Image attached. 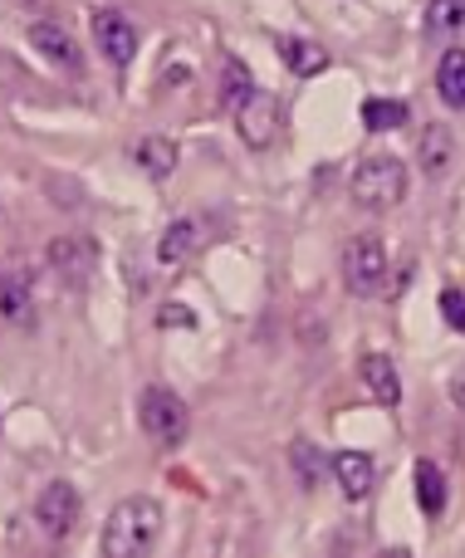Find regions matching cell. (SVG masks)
Here are the masks:
<instances>
[{
  "label": "cell",
  "instance_id": "1",
  "mask_svg": "<svg viewBox=\"0 0 465 558\" xmlns=\"http://www.w3.org/2000/svg\"><path fill=\"white\" fill-rule=\"evenodd\" d=\"M162 539V505L152 495H127L108 510L103 520V539L98 554L103 558H147Z\"/></svg>",
  "mask_w": 465,
  "mask_h": 558
},
{
  "label": "cell",
  "instance_id": "2",
  "mask_svg": "<svg viewBox=\"0 0 465 558\" xmlns=\"http://www.w3.org/2000/svg\"><path fill=\"white\" fill-rule=\"evenodd\" d=\"M407 162L402 157H368L358 162V172L348 177V192L358 206L368 211H388V206H402L407 202Z\"/></svg>",
  "mask_w": 465,
  "mask_h": 558
},
{
  "label": "cell",
  "instance_id": "3",
  "mask_svg": "<svg viewBox=\"0 0 465 558\" xmlns=\"http://www.w3.org/2000/svg\"><path fill=\"white\" fill-rule=\"evenodd\" d=\"M343 289L353 299H378L388 289V245L378 241L372 231L353 235L343 245Z\"/></svg>",
  "mask_w": 465,
  "mask_h": 558
},
{
  "label": "cell",
  "instance_id": "4",
  "mask_svg": "<svg viewBox=\"0 0 465 558\" xmlns=\"http://www.w3.org/2000/svg\"><path fill=\"white\" fill-rule=\"evenodd\" d=\"M137 422H143V432L152 436L157 446H182L186 432H192L186 402L176 392H167V387H147V392L137 397Z\"/></svg>",
  "mask_w": 465,
  "mask_h": 558
},
{
  "label": "cell",
  "instance_id": "5",
  "mask_svg": "<svg viewBox=\"0 0 465 558\" xmlns=\"http://www.w3.org/2000/svg\"><path fill=\"white\" fill-rule=\"evenodd\" d=\"M78 514H84V495H78L69 481H49L45 490L35 495V524L45 539H69Z\"/></svg>",
  "mask_w": 465,
  "mask_h": 558
},
{
  "label": "cell",
  "instance_id": "6",
  "mask_svg": "<svg viewBox=\"0 0 465 558\" xmlns=\"http://www.w3.org/2000/svg\"><path fill=\"white\" fill-rule=\"evenodd\" d=\"M94 45H98V54H103L113 69H127L137 59L143 35H137L133 15H123L118 5H103V10H94Z\"/></svg>",
  "mask_w": 465,
  "mask_h": 558
},
{
  "label": "cell",
  "instance_id": "7",
  "mask_svg": "<svg viewBox=\"0 0 465 558\" xmlns=\"http://www.w3.org/2000/svg\"><path fill=\"white\" fill-rule=\"evenodd\" d=\"M274 128H280V104H274L265 88H255V94L235 108V133H241L245 147L265 153V147L274 143Z\"/></svg>",
  "mask_w": 465,
  "mask_h": 558
},
{
  "label": "cell",
  "instance_id": "8",
  "mask_svg": "<svg viewBox=\"0 0 465 558\" xmlns=\"http://www.w3.org/2000/svg\"><path fill=\"white\" fill-rule=\"evenodd\" d=\"M29 49H35L45 64L64 69V74H78V69H84V54H78L74 35H69L64 25H54V20H35V25H29Z\"/></svg>",
  "mask_w": 465,
  "mask_h": 558
},
{
  "label": "cell",
  "instance_id": "9",
  "mask_svg": "<svg viewBox=\"0 0 465 558\" xmlns=\"http://www.w3.org/2000/svg\"><path fill=\"white\" fill-rule=\"evenodd\" d=\"M329 475H333V485L343 490V500H368L372 495V485H378V461H372L368 451H339L329 461Z\"/></svg>",
  "mask_w": 465,
  "mask_h": 558
},
{
  "label": "cell",
  "instance_id": "10",
  "mask_svg": "<svg viewBox=\"0 0 465 558\" xmlns=\"http://www.w3.org/2000/svg\"><path fill=\"white\" fill-rule=\"evenodd\" d=\"M49 265L69 279H88L98 265V245L88 235H59V241H49Z\"/></svg>",
  "mask_w": 465,
  "mask_h": 558
},
{
  "label": "cell",
  "instance_id": "11",
  "mask_svg": "<svg viewBox=\"0 0 465 558\" xmlns=\"http://www.w3.org/2000/svg\"><path fill=\"white\" fill-rule=\"evenodd\" d=\"M274 49H280L284 69H290L294 78H314L329 69V49L319 45V39H304V35H280L274 39Z\"/></svg>",
  "mask_w": 465,
  "mask_h": 558
},
{
  "label": "cell",
  "instance_id": "12",
  "mask_svg": "<svg viewBox=\"0 0 465 558\" xmlns=\"http://www.w3.org/2000/svg\"><path fill=\"white\" fill-rule=\"evenodd\" d=\"M176 143L172 137H162V133H147L143 143L133 147V162H137V172L147 177V182H167V177L176 172Z\"/></svg>",
  "mask_w": 465,
  "mask_h": 558
},
{
  "label": "cell",
  "instance_id": "13",
  "mask_svg": "<svg viewBox=\"0 0 465 558\" xmlns=\"http://www.w3.org/2000/svg\"><path fill=\"white\" fill-rule=\"evenodd\" d=\"M358 373H363L368 392L378 397L382 407H402V377H397V363H392L388 353H363Z\"/></svg>",
  "mask_w": 465,
  "mask_h": 558
},
{
  "label": "cell",
  "instance_id": "14",
  "mask_svg": "<svg viewBox=\"0 0 465 558\" xmlns=\"http://www.w3.org/2000/svg\"><path fill=\"white\" fill-rule=\"evenodd\" d=\"M196 241H201V231H196V221H172L162 231V241H157V270H182L186 260L196 255Z\"/></svg>",
  "mask_w": 465,
  "mask_h": 558
},
{
  "label": "cell",
  "instance_id": "15",
  "mask_svg": "<svg viewBox=\"0 0 465 558\" xmlns=\"http://www.w3.org/2000/svg\"><path fill=\"white\" fill-rule=\"evenodd\" d=\"M412 481H417V505H421V514H427V520L446 514L451 490H446V471H441L437 461H427V456H421L417 471H412Z\"/></svg>",
  "mask_w": 465,
  "mask_h": 558
},
{
  "label": "cell",
  "instance_id": "16",
  "mask_svg": "<svg viewBox=\"0 0 465 558\" xmlns=\"http://www.w3.org/2000/svg\"><path fill=\"white\" fill-rule=\"evenodd\" d=\"M417 162H421V172H427V177H446V172H451V162H456V143H451V128L431 123L427 133L417 137Z\"/></svg>",
  "mask_w": 465,
  "mask_h": 558
},
{
  "label": "cell",
  "instance_id": "17",
  "mask_svg": "<svg viewBox=\"0 0 465 558\" xmlns=\"http://www.w3.org/2000/svg\"><path fill=\"white\" fill-rule=\"evenodd\" d=\"M29 318H35V294H29V284L20 275H0V324L29 328Z\"/></svg>",
  "mask_w": 465,
  "mask_h": 558
},
{
  "label": "cell",
  "instance_id": "18",
  "mask_svg": "<svg viewBox=\"0 0 465 558\" xmlns=\"http://www.w3.org/2000/svg\"><path fill=\"white\" fill-rule=\"evenodd\" d=\"M437 94L446 108H456V113H465V49L451 45L446 54H441L437 64Z\"/></svg>",
  "mask_w": 465,
  "mask_h": 558
},
{
  "label": "cell",
  "instance_id": "19",
  "mask_svg": "<svg viewBox=\"0 0 465 558\" xmlns=\"http://www.w3.org/2000/svg\"><path fill=\"white\" fill-rule=\"evenodd\" d=\"M250 94H255L250 64H245V59H225V64H221V104H225V113H235V108H241Z\"/></svg>",
  "mask_w": 465,
  "mask_h": 558
},
{
  "label": "cell",
  "instance_id": "20",
  "mask_svg": "<svg viewBox=\"0 0 465 558\" xmlns=\"http://www.w3.org/2000/svg\"><path fill=\"white\" fill-rule=\"evenodd\" d=\"M427 35L431 39L465 35V0H431L427 5Z\"/></svg>",
  "mask_w": 465,
  "mask_h": 558
},
{
  "label": "cell",
  "instance_id": "21",
  "mask_svg": "<svg viewBox=\"0 0 465 558\" xmlns=\"http://www.w3.org/2000/svg\"><path fill=\"white\" fill-rule=\"evenodd\" d=\"M407 118H412V108L402 98H368L363 104V123L372 133H397V128H407Z\"/></svg>",
  "mask_w": 465,
  "mask_h": 558
},
{
  "label": "cell",
  "instance_id": "22",
  "mask_svg": "<svg viewBox=\"0 0 465 558\" xmlns=\"http://www.w3.org/2000/svg\"><path fill=\"white\" fill-rule=\"evenodd\" d=\"M290 456H294V471H299V485H304V490H319L323 475H329V465H323L319 446H314V441H294Z\"/></svg>",
  "mask_w": 465,
  "mask_h": 558
},
{
  "label": "cell",
  "instance_id": "23",
  "mask_svg": "<svg viewBox=\"0 0 465 558\" xmlns=\"http://www.w3.org/2000/svg\"><path fill=\"white\" fill-rule=\"evenodd\" d=\"M441 314H446V324L465 333V294L461 289H441Z\"/></svg>",
  "mask_w": 465,
  "mask_h": 558
},
{
  "label": "cell",
  "instance_id": "24",
  "mask_svg": "<svg viewBox=\"0 0 465 558\" xmlns=\"http://www.w3.org/2000/svg\"><path fill=\"white\" fill-rule=\"evenodd\" d=\"M162 324H167V328H196V314H192L186 304H167V308H162Z\"/></svg>",
  "mask_w": 465,
  "mask_h": 558
},
{
  "label": "cell",
  "instance_id": "25",
  "mask_svg": "<svg viewBox=\"0 0 465 558\" xmlns=\"http://www.w3.org/2000/svg\"><path fill=\"white\" fill-rule=\"evenodd\" d=\"M451 402H456L461 412H465V367H461L456 377H451Z\"/></svg>",
  "mask_w": 465,
  "mask_h": 558
},
{
  "label": "cell",
  "instance_id": "26",
  "mask_svg": "<svg viewBox=\"0 0 465 558\" xmlns=\"http://www.w3.org/2000/svg\"><path fill=\"white\" fill-rule=\"evenodd\" d=\"M378 558H412V549H382Z\"/></svg>",
  "mask_w": 465,
  "mask_h": 558
}]
</instances>
